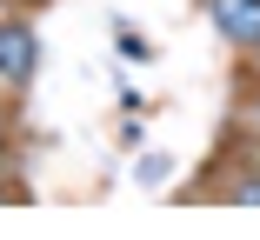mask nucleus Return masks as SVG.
Listing matches in <instances>:
<instances>
[{"label": "nucleus", "mask_w": 260, "mask_h": 240, "mask_svg": "<svg viewBox=\"0 0 260 240\" xmlns=\"http://www.w3.org/2000/svg\"><path fill=\"white\" fill-rule=\"evenodd\" d=\"M214 27L234 47H253L260 54V0H214Z\"/></svg>", "instance_id": "f257e3e1"}, {"label": "nucleus", "mask_w": 260, "mask_h": 240, "mask_svg": "<svg viewBox=\"0 0 260 240\" xmlns=\"http://www.w3.org/2000/svg\"><path fill=\"white\" fill-rule=\"evenodd\" d=\"M0 74H7V80H27L34 74V33L20 20H0Z\"/></svg>", "instance_id": "f03ea898"}, {"label": "nucleus", "mask_w": 260, "mask_h": 240, "mask_svg": "<svg viewBox=\"0 0 260 240\" xmlns=\"http://www.w3.org/2000/svg\"><path fill=\"white\" fill-rule=\"evenodd\" d=\"M0 140H7V127H0Z\"/></svg>", "instance_id": "7ed1b4c3"}]
</instances>
